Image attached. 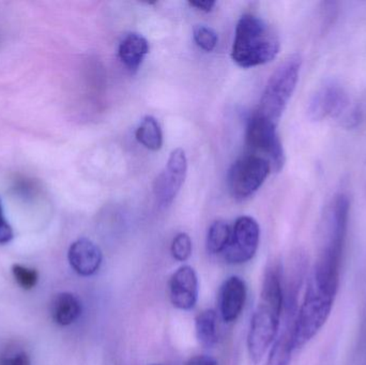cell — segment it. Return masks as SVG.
Returning a JSON list of instances; mask_svg holds the SVG:
<instances>
[{
  "instance_id": "1",
  "label": "cell",
  "mask_w": 366,
  "mask_h": 365,
  "mask_svg": "<svg viewBox=\"0 0 366 365\" xmlns=\"http://www.w3.org/2000/svg\"><path fill=\"white\" fill-rule=\"evenodd\" d=\"M280 51V41L272 28L260 17L245 14L236 27L232 58L241 68H253L272 61Z\"/></svg>"
},
{
  "instance_id": "2",
  "label": "cell",
  "mask_w": 366,
  "mask_h": 365,
  "mask_svg": "<svg viewBox=\"0 0 366 365\" xmlns=\"http://www.w3.org/2000/svg\"><path fill=\"white\" fill-rule=\"evenodd\" d=\"M301 64V56L292 54L275 69L269 79L256 113L277 124L296 89Z\"/></svg>"
},
{
  "instance_id": "3",
  "label": "cell",
  "mask_w": 366,
  "mask_h": 365,
  "mask_svg": "<svg viewBox=\"0 0 366 365\" xmlns=\"http://www.w3.org/2000/svg\"><path fill=\"white\" fill-rule=\"evenodd\" d=\"M335 299V295L320 289L309 279L305 300L295 323V349L305 346L324 327L330 316Z\"/></svg>"
},
{
  "instance_id": "4",
  "label": "cell",
  "mask_w": 366,
  "mask_h": 365,
  "mask_svg": "<svg viewBox=\"0 0 366 365\" xmlns=\"http://www.w3.org/2000/svg\"><path fill=\"white\" fill-rule=\"evenodd\" d=\"M247 154L268 161L271 171L279 173L285 165V152L277 132V124L254 113L247 121L245 132Z\"/></svg>"
},
{
  "instance_id": "5",
  "label": "cell",
  "mask_w": 366,
  "mask_h": 365,
  "mask_svg": "<svg viewBox=\"0 0 366 365\" xmlns=\"http://www.w3.org/2000/svg\"><path fill=\"white\" fill-rule=\"evenodd\" d=\"M282 311L259 302L251 319L247 334V351L254 364H259L274 342L279 330Z\"/></svg>"
},
{
  "instance_id": "6",
  "label": "cell",
  "mask_w": 366,
  "mask_h": 365,
  "mask_svg": "<svg viewBox=\"0 0 366 365\" xmlns=\"http://www.w3.org/2000/svg\"><path fill=\"white\" fill-rule=\"evenodd\" d=\"M270 171L268 161L245 154L234 163L228 173L230 193L234 199H247L262 186Z\"/></svg>"
},
{
  "instance_id": "7",
  "label": "cell",
  "mask_w": 366,
  "mask_h": 365,
  "mask_svg": "<svg viewBox=\"0 0 366 365\" xmlns=\"http://www.w3.org/2000/svg\"><path fill=\"white\" fill-rule=\"evenodd\" d=\"M350 101L343 88L337 85H327L314 94L309 103L307 114L313 121L324 118H342L348 128L358 124L359 114L356 109H350Z\"/></svg>"
},
{
  "instance_id": "8",
  "label": "cell",
  "mask_w": 366,
  "mask_h": 365,
  "mask_svg": "<svg viewBox=\"0 0 366 365\" xmlns=\"http://www.w3.org/2000/svg\"><path fill=\"white\" fill-rule=\"evenodd\" d=\"M259 237L258 223L251 216H240L232 229L229 244L223 253L224 259L232 265L247 263L257 252Z\"/></svg>"
},
{
  "instance_id": "9",
  "label": "cell",
  "mask_w": 366,
  "mask_h": 365,
  "mask_svg": "<svg viewBox=\"0 0 366 365\" xmlns=\"http://www.w3.org/2000/svg\"><path fill=\"white\" fill-rule=\"evenodd\" d=\"M187 160L182 148L172 151L164 171L157 177L154 193L161 207H169L177 196L187 177Z\"/></svg>"
},
{
  "instance_id": "10",
  "label": "cell",
  "mask_w": 366,
  "mask_h": 365,
  "mask_svg": "<svg viewBox=\"0 0 366 365\" xmlns=\"http://www.w3.org/2000/svg\"><path fill=\"white\" fill-rule=\"evenodd\" d=\"M172 304L179 310L189 311L195 306L198 298V278L195 270L182 266L169 281Z\"/></svg>"
},
{
  "instance_id": "11",
  "label": "cell",
  "mask_w": 366,
  "mask_h": 365,
  "mask_svg": "<svg viewBox=\"0 0 366 365\" xmlns=\"http://www.w3.org/2000/svg\"><path fill=\"white\" fill-rule=\"evenodd\" d=\"M72 269L81 276H92L102 265V251L92 240L81 238L71 244L68 252Z\"/></svg>"
},
{
  "instance_id": "12",
  "label": "cell",
  "mask_w": 366,
  "mask_h": 365,
  "mask_svg": "<svg viewBox=\"0 0 366 365\" xmlns=\"http://www.w3.org/2000/svg\"><path fill=\"white\" fill-rule=\"evenodd\" d=\"M247 300V285L239 276L225 281L219 291V312L226 323H232L240 316Z\"/></svg>"
},
{
  "instance_id": "13",
  "label": "cell",
  "mask_w": 366,
  "mask_h": 365,
  "mask_svg": "<svg viewBox=\"0 0 366 365\" xmlns=\"http://www.w3.org/2000/svg\"><path fill=\"white\" fill-rule=\"evenodd\" d=\"M298 312L285 311V327L275 341L264 365H290L295 351V323Z\"/></svg>"
},
{
  "instance_id": "14",
  "label": "cell",
  "mask_w": 366,
  "mask_h": 365,
  "mask_svg": "<svg viewBox=\"0 0 366 365\" xmlns=\"http://www.w3.org/2000/svg\"><path fill=\"white\" fill-rule=\"evenodd\" d=\"M149 53V43L142 34H129L119 45L120 60L131 73H135Z\"/></svg>"
},
{
  "instance_id": "15",
  "label": "cell",
  "mask_w": 366,
  "mask_h": 365,
  "mask_svg": "<svg viewBox=\"0 0 366 365\" xmlns=\"http://www.w3.org/2000/svg\"><path fill=\"white\" fill-rule=\"evenodd\" d=\"M81 304L76 296L71 293H60L54 297L51 304V315L57 325L70 326L81 315Z\"/></svg>"
},
{
  "instance_id": "16",
  "label": "cell",
  "mask_w": 366,
  "mask_h": 365,
  "mask_svg": "<svg viewBox=\"0 0 366 365\" xmlns=\"http://www.w3.org/2000/svg\"><path fill=\"white\" fill-rule=\"evenodd\" d=\"M217 313L204 310L195 319L196 338L204 349H212L217 342Z\"/></svg>"
},
{
  "instance_id": "17",
  "label": "cell",
  "mask_w": 366,
  "mask_h": 365,
  "mask_svg": "<svg viewBox=\"0 0 366 365\" xmlns=\"http://www.w3.org/2000/svg\"><path fill=\"white\" fill-rule=\"evenodd\" d=\"M137 141L152 151H158L162 148L163 133L160 124L152 116H146L135 133Z\"/></svg>"
},
{
  "instance_id": "18",
  "label": "cell",
  "mask_w": 366,
  "mask_h": 365,
  "mask_svg": "<svg viewBox=\"0 0 366 365\" xmlns=\"http://www.w3.org/2000/svg\"><path fill=\"white\" fill-rule=\"evenodd\" d=\"M232 229L224 221H215L209 227L207 235V250L211 254H221L229 244Z\"/></svg>"
},
{
  "instance_id": "19",
  "label": "cell",
  "mask_w": 366,
  "mask_h": 365,
  "mask_svg": "<svg viewBox=\"0 0 366 365\" xmlns=\"http://www.w3.org/2000/svg\"><path fill=\"white\" fill-rule=\"evenodd\" d=\"M12 274L15 282L25 291L34 289L38 284L39 274L36 269L15 264L12 266Z\"/></svg>"
},
{
  "instance_id": "20",
  "label": "cell",
  "mask_w": 366,
  "mask_h": 365,
  "mask_svg": "<svg viewBox=\"0 0 366 365\" xmlns=\"http://www.w3.org/2000/svg\"><path fill=\"white\" fill-rule=\"evenodd\" d=\"M193 38L196 44L206 51H211L217 44V34L212 28L204 25H196L193 29Z\"/></svg>"
},
{
  "instance_id": "21",
  "label": "cell",
  "mask_w": 366,
  "mask_h": 365,
  "mask_svg": "<svg viewBox=\"0 0 366 365\" xmlns=\"http://www.w3.org/2000/svg\"><path fill=\"white\" fill-rule=\"evenodd\" d=\"M192 240L185 233H180L174 238L172 242L171 252L174 259L178 261H185L192 255Z\"/></svg>"
},
{
  "instance_id": "22",
  "label": "cell",
  "mask_w": 366,
  "mask_h": 365,
  "mask_svg": "<svg viewBox=\"0 0 366 365\" xmlns=\"http://www.w3.org/2000/svg\"><path fill=\"white\" fill-rule=\"evenodd\" d=\"M0 365H31L27 351L19 347H10L0 355Z\"/></svg>"
},
{
  "instance_id": "23",
  "label": "cell",
  "mask_w": 366,
  "mask_h": 365,
  "mask_svg": "<svg viewBox=\"0 0 366 365\" xmlns=\"http://www.w3.org/2000/svg\"><path fill=\"white\" fill-rule=\"evenodd\" d=\"M14 237L12 227L9 224L8 221L4 218V210H2L1 201H0V246L9 244Z\"/></svg>"
},
{
  "instance_id": "24",
  "label": "cell",
  "mask_w": 366,
  "mask_h": 365,
  "mask_svg": "<svg viewBox=\"0 0 366 365\" xmlns=\"http://www.w3.org/2000/svg\"><path fill=\"white\" fill-rule=\"evenodd\" d=\"M189 6H194V8L197 9V10L202 11V12H211L214 8L217 2L212 1V0H202V1H189Z\"/></svg>"
},
{
  "instance_id": "25",
  "label": "cell",
  "mask_w": 366,
  "mask_h": 365,
  "mask_svg": "<svg viewBox=\"0 0 366 365\" xmlns=\"http://www.w3.org/2000/svg\"><path fill=\"white\" fill-rule=\"evenodd\" d=\"M185 365H217V362L209 356H195L191 358Z\"/></svg>"
},
{
  "instance_id": "26",
  "label": "cell",
  "mask_w": 366,
  "mask_h": 365,
  "mask_svg": "<svg viewBox=\"0 0 366 365\" xmlns=\"http://www.w3.org/2000/svg\"><path fill=\"white\" fill-rule=\"evenodd\" d=\"M158 365H160V364H158Z\"/></svg>"
}]
</instances>
